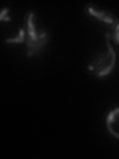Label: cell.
<instances>
[{
  "mask_svg": "<svg viewBox=\"0 0 119 159\" xmlns=\"http://www.w3.org/2000/svg\"><path fill=\"white\" fill-rule=\"evenodd\" d=\"M8 13H9V8L5 7L1 11V13H0V21H6V22L10 21V17L7 16Z\"/></svg>",
  "mask_w": 119,
  "mask_h": 159,
  "instance_id": "obj_7",
  "label": "cell"
},
{
  "mask_svg": "<svg viewBox=\"0 0 119 159\" xmlns=\"http://www.w3.org/2000/svg\"><path fill=\"white\" fill-rule=\"evenodd\" d=\"M84 13L88 17L97 20L98 22L104 24L108 28V31L111 30L118 22L119 18L110 10L98 7L97 5L89 3L84 7Z\"/></svg>",
  "mask_w": 119,
  "mask_h": 159,
  "instance_id": "obj_3",
  "label": "cell"
},
{
  "mask_svg": "<svg viewBox=\"0 0 119 159\" xmlns=\"http://www.w3.org/2000/svg\"><path fill=\"white\" fill-rule=\"evenodd\" d=\"M105 44L106 48L98 52L86 67L87 74L96 78H104L110 75L116 65V52L108 32L105 33Z\"/></svg>",
  "mask_w": 119,
  "mask_h": 159,
  "instance_id": "obj_2",
  "label": "cell"
},
{
  "mask_svg": "<svg viewBox=\"0 0 119 159\" xmlns=\"http://www.w3.org/2000/svg\"><path fill=\"white\" fill-rule=\"evenodd\" d=\"M107 32L109 34V37H110L111 42H114L115 44L119 45V20H118V22L116 23L115 26Z\"/></svg>",
  "mask_w": 119,
  "mask_h": 159,
  "instance_id": "obj_6",
  "label": "cell"
},
{
  "mask_svg": "<svg viewBox=\"0 0 119 159\" xmlns=\"http://www.w3.org/2000/svg\"><path fill=\"white\" fill-rule=\"evenodd\" d=\"M25 40H26V32H25V29L24 28H20L19 29V34L17 37L15 38H9L5 40V42L8 43V44H13V43H24Z\"/></svg>",
  "mask_w": 119,
  "mask_h": 159,
  "instance_id": "obj_5",
  "label": "cell"
},
{
  "mask_svg": "<svg viewBox=\"0 0 119 159\" xmlns=\"http://www.w3.org/2000/svg\"><path fill=\"white\" fill-rule=\"evenodd\" d=\"M105 123L109 134L116 139H119V106L107 113Z\"/></svg>",
  "mask_w": 119,
  "mask_h": 159,
  "instance_id": "obj_4",
  "label": "cell"
},
{
  "mask_svg": "<svg viewBox=\"0 0 119 159\" xmlns=\"http://www.w3.org/2000/svg\"><path fill=\"white\" fill-rule=\"evenodd\" d=\"M38 17L33 10H29L24 17V29L26 32V55L28 58H33L40 54L45 46L49 43V33L43 28L37 26Z\"/></svg>",
  "mask_w": 119,
  "mask_h": 159,
  "instance_id": "obj_1",
  "label": "cell"
}]
</instances>
